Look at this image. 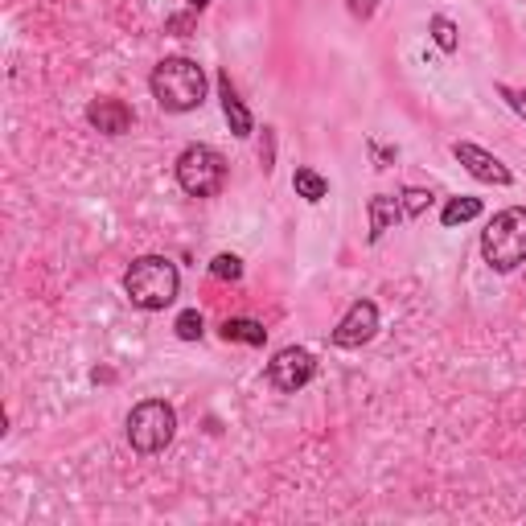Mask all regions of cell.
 Masks as SVG:
<instances>
[{"label": "cell", "instance_id": "obj_1", "mask_svg": "<svg viewBox=\"0 0 526 526\" xmlns=\"http://www.w3.org/2000/svg\"><path fill=\"white\" fill-rule=\"evenodd\" d=\"M124 292L136 309L144 313H161L169 309L177 292H181V276H177V263L165 255H140L132 268L124 272Z\"/></svg>", "mask_w": 526, "mask_h": 526}, {"label": "cell", "instance_id": "obj_2", "mask_svg": "<svg viewBox=\"0 0 526 526\" xmlns=\"http://www.w3.org/2000/svg\"><path fill=\"white\" fill-rule=\"evenodd\" d=\"M148 87H153V99H157L161 111H173V116H181V111L202 107V99H206V70H202L194 58H181V54H177V58L157 62Z\"/></svg>", "mask_w": 526, "mask_h": 526}, {"label": "cell", "instance_id": "obj_3", "mask_svg": "<svg viewBox=\"0 0 526 526\" xmlns=\"http://www.w3.org/2000/svg\"><path fill=\"white\" fill-rule=\"evenodd\" d=\"M481 255L494 272H514L518 263H526V210L522 206L494 214V222L481 231Z\"/></svg>", "mask_w": 526, "mask_h": 526}, {"label": "cell", "instance_id": "obj_4", "mask_svg": "<svg viewBox=\"0 0 526 526\" xmlns=\"http://www.w3.org/2000/svg\"><path fill=\"white\" fill-rule=\"evenodd\" d=\"M177 436V411L165 399H144L132 407L128 416V444L136 453L153 457L161 448H169V440Z\"/></svg>", "mask_w": 526, "mask_h": 526}, {"label": "cell", "instance_id": "obj_5", "mask_svg": "<svg viewBox=\"0 0 526 526\" xmlns=\"http://www.w3.org/2000/svg\"><path fill=\"white\" fill-rule=\"evenodd\" d=\"M227 181V161H222L210 144H190L177 157V185L190 198H214Z\"/></svg>", "mask_w": 526, "mask_h": 526}, {"label": "cell", "instance_id": "obj_6", "mask_svg": "<svg viewBox=\"0 0 526 526\" xmlns=\"http://www.w3.org/2000/svg\"><path fill=\"white\" fill-rule=\"evenodd\" d=\"M313 374H317V362H313L309 350H300V346H288L268 362V383L284 395H296L300 387H309Z\"/></svg>", "mask_w": 526, "mask_h": 526}, {"label": "cell", "instance_id": "obj_7", "mask_svg": "<svg viewBox=\"0 0 526 526\" xmlns=\"http://www.w3.org/2000/svg\"><path fill=\"white\" fill-rule=\"evenodd\" d=\"M374 333H379V309H374V300H354L350 313L333 329V346L337 350H358V346L370 342Z\"/></svg>", "mask_w": 526, "mask_h": 526}, {"label": "cell", "instance_id": "obj_8", "mask_svg": "<svg viewBox=\"0 0 526 526\" xmlns=\"http://www.w3.org/2000/svg\"><path fill=\"white\" fill-rule=\"evenodd\" d=\"M453 157H457L477 181H485V185H510V181H514V173H510L494 153H485L481 144H473V140H457V144H453Z\"/></svg>", "mask_w": 526, "mask_h": 526}, {"label": "cell", "instance_id": "obj_9", "mask_svg": "<svg viewBox=\"0 0 526 526\" xmlns=\"http://www.w3.org/2000/svg\"><path fill=\"white\" fill-rule=\"evenodd\" d=\"M132 120L136 116H132V107L124 99H95L87 107V124L95 132H103V136H124L132 128Z\"/></svg>", "mask_w": 526, "mask_h": 526}, {"label": "cell", "instance_id": "obj_10", "mask_svg": "<svg viewBox=\"0 0 526 526\" xmlns=\"http://www.w3.org/2000/svg\"><path fill=\"white\" fill-rule=\"evenodd\" d=\"M218 99H222V116H227L231 132H235V136H251V132H255V120H251L247 103L239 99V91H235V83H231L227 70L218 74Z\"/></svg>", "mask_w": 526, "mask_h": 526}, {"label": "cell", "instance_id": "obj_11", "mask_svg": "<svg viewBox=\"0 0 526 526\" xmlns=\"http://www.w3.org/2000/svg\"><path fill=\"white\" fill-rule=\"evenodd\" d=\"M366 214H370V235H366L370 243H379V239H383V235L395 227L399 218H407L395 194H374V198L366 202Z\"/></svg>", "mask_w": 526, "mask_h": 526}, {"label": "cell", "instance_id": "obj_12", "mask_svg": "<svg viewBox=\"0 0 526 526\" xmlns=\"http://www.w3.org/2000/svg\"><path fill=\"white\" fill-rule=\"evenodd\" d=\"M222 337L227 342H243V346H263L268 342V329L251 317H231V321H222Z\"/></svg>", "mask_w": 526, "mask_h": 526}, {"label": "cell", "instance_id": "obj_13", "mask_svg": "<svg viewBox=\"0 0 526 526\" xmlns=\"http://www.w3.org/2000/svg\"><path fill=\"white\" fill-rule=\"evenodd\" d=\"M292 190H296V198H305L309 206H317V202L329 198V181L317 169H296L292 173Z\"/></svg>", "mask_w": 526, "mask_h": 526}, {"label": "cell", "instance_id": "obj_14", "mask_svg": "<svg viewBox=\"0 0 526 526\" xmlns=\"http://www.w3.org/2000/svg\"><path fill=\"white\" fill-rule=\"evenodd\" d=\"M481 214V198H448V206L440 210V222L448 231L453 227H465V222H473Z\"/></svg>", "mask_w": 526, "mask_h": 526}, {"label": "cell", "instance_id": "obj_15", "mask_svg": "<svg viewBox=\"0 0 526 526\" xmlns=\"http://www.w3.org/2000/svg\"><path fill=\"white\" fill-rule=\"evenodd\" d=\"M428 29H432V42H436L444 54H457V46H461V33H457V25L448 21L444 13H436V17L428 21Z\"/></svg>", "mask_w": 526, "mask_h": 526}, {"label": "cell", "instance_id": "obj_16", "mask_svg": "<svg viewBox=\"0 0 526 526\" xmlns=\"http://www.w3.org/2000/svg\"><path fill=\"white\" fill-rule=\"evenodd\" d=\"M173 329H177L181 342H198V337L206 333V321H202V313H198V309H185V313L173 321Z\"/></svg>", "mask_w": 526, "mask_h": 526}, {"label": "cell", "instance_id": "obj_17", "mask_svg": "<svg viewBox=\"0 0 526 526\" xmlns=\"http://www.w3.org/2000/svg\"><path fill=\"white\" fill-rule=\"evenodd\" d=\"M399 206H403L407 218H420V214H428L432 194H428V190H416V185H407V190L399 194Z\"/></svg>", "mask_w": 526, "mask_h": 526}, {"label": "cell", "instance_id": "obj_18", "mask_svg": "<svg viewBox=\"0 0 526 526\" xmlns=\"http://www.w3.org/2000/svg\"><path fill=\"white\" fill-rule=\"evenodd\" d=\"M210 272H214V280H239L243 276V259L239 255H214V263H210Z\"/></svg>", "mask_w": 526, "mask_h": 526}, {"label": "cell", "instance_id": "obj_19", "mask_svg": "<svg viewBox=\"0 0 526 526\" xmlns=\"http://www.w3.org/2000/svg\"><path fill=\"white\" fill-rule=\"evenodd\" d=\"M498 95L510 103L514 116H522V120H526V91H518V87H510V83H498Z\"/></svg>", "mask_w": 526, "mask_h": 526}, {"label": "cell", "instance_id": "obj_20", "mask_svg": "<svg viewBox=\"0 0 526 526\" xmlns=\"http://www.w3.org/2000/svg\"><path fill=\"white\" fill-rule=\"evenodd\" d=\"M194 21H198V13H194V9H190V13H177V17H169V21H165V33L185 37V33L194 29Z\"/></svg>", "mask_w": 526, "mask_h": 526}, {"label": "cell", "instance_id": "obj_21", "mask_svg": "<svg viewBox=\"0 0 526 526\" xmlns=\"http://www.w3.org/2000/svg\"><path fill=\"white\" fill-rule=\"evenodd\" d=\"M370 153H374V165L387 169V161H395V148H383L379 140H370Z\"/></svg>", "mask_w": 526, "mask_h": 526}, {"label": "cell", "instance_id": "obj_22", "mask_svg": "<svg viewBox=\"0 0 526 526\" xmlns=\"http://www.w3.org/2000/svg\"><path fill=\"white\" fill-rule=\"evenodd\" d=\"M350 13H354V17H362V21H366V17H370V13H374V0H350Z\"/></svg>", "mask_w": 526, "mask_h": 526}, {"label": "cell", "instance_id": "obj_23", "mask_svg": "<svg viewBox=\"0 0 526 526\" xmlns=\"http://www.w3.org/2000/svg\"><path fill=\"white\" fill-rule=\"evenodd\" d=\"M206 5H210V0H190V9H194V13H202Z\"/></svg>", "mask_w": 526, "mask_h": 526}]
</instances>
